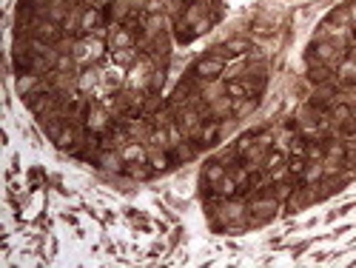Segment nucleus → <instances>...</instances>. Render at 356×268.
I'll return each instance as SVG.
<instances>
[{
	"label": "nucleus",
	"instance_id": "nucleus-4",
	"mask_svg": "<svg viewBox=\"0 0 356 268\" xmlns=\"http://www.w3.org/2000/svg\"><path fill=\"white\" fill-rule=\"evenodd\" d=\"M94 23H97V12H89V15L83 18V26H86V29H91Z\"/></svg>",
	"mask_w": 356,
	"mask_h": 268
},
{
	"label": "nucleus",
	"instance_id": "nucleus-2",
	"mask_svg": "<svg viewBox=\"0 0 356 268\" xmlns=\"http://www.w3.org/2000/svg\"><path fill=\"white\" fill-rule=\"evenodd\" d=\"M103 166H106V169H120V157H117V154H106V157H103Z\"/></svg>",
	"mask_w": 356,
	"mask_h": 268
},
{
	"label": "nucleus",
	"instance_id": "nucleus-3",
	"mask_svg": "<svg viewBox=\"0 0 356 268\" xmlns=\"http://www.w3.org/2000/svg\"><path fill=\"white\" fill-rule=\"evenodd\" d=\"M208 180H223V166H208Z\"/></svg>",
	"mask_w": 356,
	"mask_h": 268
},
{
	"label": "nucleus",
	"instance_id": "nucleus-5",
	"mask_svg": "<svg viewBox=\"0 0 356 268\" xmlns=\"http://www.w3.org/2000/svg\"><path fill=\"white\" fill-rule=\"evenodd\" d=\"M353 74H356V66H353V63H347V66H342V77H345V80H350Z\"/></svg>",
	"mask_w": 356,
	"mask_h": 268
},
{
	"label": "nucleus",
	"instance_id": "nucleus-6",
	"mask_svg": "<svg viewBox=\"0 0 356 268\" xmlns=\"http://www.w3.org/2000/svg\"><path fill=\"white\" fill-rule=\"evenodd\" d=\"M35 86V77H20V91H26Z\"/></svg>",
	"mask_w": 356,
	"mask_h": 268
},
{
	"label": "nucleus",
	"instance_id": "nucleus-7",
	"mask_svg": "<svg viewBox=\"0 0 356 268\" xmlns=\"http://www.w3.org/2000/svg\"><path fill=\"white\" fill-rule=\"evenodd\" d=\"M251 108H254V103H242V106H240V117H245Z\"/></svg>",
	"mask_w": 356,
	"mask_h": 268
},
{
	"label": "nucleus",
	"instance_id": "nucleus-1",
	"mask_svg": "<svg viewBox=\"0 0 356 268\" xmlns=\"http://www.w3.org/2000/svg\"><path fill=\"white\" fill-rule=\"evenodd\" d=\"M220 72H223V60H220V57L200 60V66H197V74H200V77H217Z\"/></svg>",
	"mask_w": 356,
	"mask_h": 268
}]
</instances>
